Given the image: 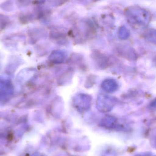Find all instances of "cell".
Listing matches in <instances>:
<instances>
[{
  "mask_svg": "<svg viewBox=\"0 0 156 156\" xmlns=\"http://www.w3.org/2000/svg\"><path fill=\"white\" fill-rule=\"evenodd\" d=\"M103 89L108 92L115 91L117 89V84L114 80L108 79L103 81L102 83Z\"/></svg>",
  "mask_w": 156,
  "mask_h": 156,
  "instance_id": "cell-4",
  "label": "cell"
},
{
  "mask_svg": "<svg viewBox=\"0 0 156 156\" xmlns=\"http://www.w3.org/2000/svg\"><path fill=\"white\" fill-rule=\"evenodd\" d=\"M127 15L132 23L141 26L147 25L151 18L150 13L139 6H132L128 8Z\"/></svg>",
  "mask_w": 156,
  "mask_h": 156,
  "instance_id": "cell-1",
  "label": "cell"
},
{
  "mask_svg": "<svg viewBox=\"0 0 156 156\" xmlns=\"http://www.w3.org/2000/svg\"><path fill=\"white\" fill-rule=\"evenodd\" d=\"M112 99L106 95H100L97 99V108L101 112H109L112 107Z\"/></svg>",
  "mask_w": 156,
  "mask_h": 156,
  "instance_id": "cell-2",
  "label": "cell"
},
{
  "mask_svg": "<svg viewBox=\"0 0 156 156\" xmlns=\"http://www.w3.org/2000/svg\"><path fill=\"white\" fill-rule=\"evenodd\" d=\"M89 96H86V95H81L79 96L78 98H77L76 100L75 101V104L76 105L77 107V108H79V109H84V110H86L87 108L90 107V97H88Z\"/></svg>",
  "mask_w": 156,
  "mask_h": 156,
  "instance_id": "cell-3",
  "label": "cell"
},
{
  "mask_svg": "<svg viewBox=\"0 0 156 156\" xmlns=\"http://www.w3.org/2000/svg\"><path fill=\"white\" fill-rule=\"evenodd\" d=\"M120 35L122 38H126L128 37L129 35V32L128 30L124 27H123L120 30Z\"/></svg>",
  "mask_w": 156,
  "mask_h": 156,
  "instance_id": "cell-8",
  "label": "cell"
},
{
  "mask_svg": "<svg viewBox=\"0 0 156 156\" xmlns=\"http://www.w3.org/2000/svg\"><path fill=\"white\" fill-rule=\"evenodd\" d=\"M34 156H46L45 155L43 154H36Z\"/></svg>",
  "mask_w": 156,
  "mask_h": 156,
  "instance_id": "cell-9",
  "label": "cell"
},
{
  "mask_svg": "<svg viewBox=\"0 0 156 156\" xmlns=\"http://www.w3.org/2000/svg\"><path fill=\"white\" fill-rule=\"evenodd\" d=\"M147 38L153 42L156 43V30L155 29H150L147 31L146 34Z\"/></svg>",
  "mask_w": 156,
  "mask_h": 156,
  "instance_id": "cell-7",
  "label": "cell"
},
{
  "mask_svg": "<svg viewBox=\"0 0 156 156\" xmlns=\"http://www.w3.org/2000/svg\"><path fill=\"white\" fill-rule=\"evenodd\" d=\"M65 55L61 51H55L52 52L50 56V60L55 64L63 63L65 59Z\"/></svg>",
  "mask_w": 156,
  "mask_h": 156,
  "instance_id": "cell-5",
  "label": "cell"
},
{
  "mask_svg": "<svg viewBox=\"0 0 156 156\" xmlns=\"http://www.w3.org/2000/svg\"><path fill=\"white\" fill-rule=\"evenodd\" d=\"M116 122V120L114 117L112 116H106L104 118L101 122V126L105 128H112L114 126Z\"/></svg>",
  "mask_w": 156,
  "mask_h": 156,
  "instance_id": "cell-6",
  "label": "cell"
}]
</instances>
